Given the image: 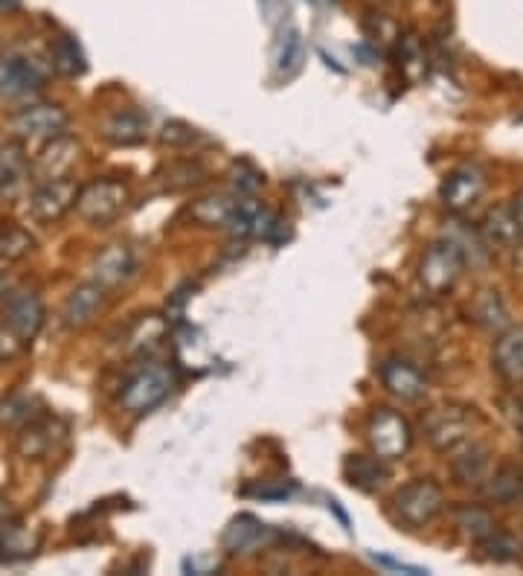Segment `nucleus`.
<instances>
[{"mask_svg": "<svg viewBox=\"0 0 523 576\" xmlns=\"http://www.w3.org/2000/svg\"><path fill=\"white\" fill-rule=\"evenodd\" d=\"M174 387V370L163 361H143L140 367L131 370L128 378L119 387V408L131 416H143L169 399Z\"/></svg>", "mask_w": 523, "mask_h": 576, "instance_id": "1", "label": "nucleus"}, {"mask_svg": "<svg viewBox=\"0 0 523 576\" xmlns=\"http://www.w3.org/2000/svg\"><path fill=\"white\" fill-rule=\"evenodd\" d=\"M474 428L477 414L466 405H439V408H430L428 414L421 416L425 440L436 451H445V455H453L462 446H468L474 437Z\"/></svg>", "mask_w": 523, "mask_h": 576, "instance_id": "2", "label": "nucleus"}, {"mask_svg": "<svg viewBox=\"0 0 523 576\" xmlns=\"http://www.w3.org/2000/svg\"><path fill=\"white\" fill-rule=\"evenodd\" d=\"M462 271H466V254L457 242H430L419 259V286L430 297H445L460 282Z\"/></svg>", "mask_w": 523, "mask_h": 576, "instance_id": "3", "label": "nucleus"}, {"mask_svg": "<svg viewBox=\"0 0 523 576\" xmlns=\"http://www.w3.org/2000/svg\"><path fill=\"white\" fill-rule=\"evenodd\" d=\"M445 510V495L439 483L428 478H416L393 495V519L407 530H419L434 524Z\"/></svg>", "mask_w": 523, "mask_h": 576, "instance_id": "4", "label": "nucleus"}, {"mask_svg": "<svg viewBox=\"0 0 523 576\" xmlns=\"http://www.w3.org/2000/svg\"><path fill=\"white\" fill-rule=\"evenodd\" d=\"M128 186L117 178H96L90 184L79 186V199H76V213L94 227H108L122 216L128 207Z\"/></svg>", "mask_w": 523, "mask_h": 576, "instance_id": "5", "label": "nucleus"}, {"mask_svg": "<svg viewBox=\"0 0 523 576\" xmlns=\"http://www.w3.org/2000/svg\"><path fill=\"white\" fill-rule=\"evenodd\" d=\"M366 442L384 463L402 460L413 446L410 423L393 408H375L366 419Z\"/></svg>", "mask_w": 523, "mask_h": 576, "instance_id": "6", "label": "nucleus"}, {"mask_svg": "<svg viewBox=\"0 0 523 576\" xmlns=\"http://www.w3.org/2000/svg\"><path fill=\"white\" fill-rule=\"evenodd\" d=\"M47 64L26 53H0V96L3 99H26V96L44 90L50 79Z\"/></svg>", "mask_w": 523, "mask_h": 576, "instance_id": "7", "label": "nucleus"}, {"mask_svg": "<svg viewBox=\"0 0 523 576\" xmlns=\"http://www.w3.org/2000/svg\"><path fill=\"white\" fill-rule=\"evenodd\" d=\"M67 111L62 105H50V103H39V105H26L21 111H15L9 117V131L15 135L18 143H47L53 137L67 135Z\"/></svg>", "mask_w": 523, "mask_h": 576, "instance_id": "8", "label": "nucleus"}, {"mask_svg": "<svg viewBox=\"0 0 523 576\" xmlns=\"http://www.w3.org/2000/svg\"><path fill=\"white\" fill-rule=\"evenodd\" d=\"M44 300L39 297L35 288H9V295L0 300V320L3 327L12 329L24 344H30L32 338L39 335L44 327Z\"/></svg>", "mask_w": 523, "mask_h": 576, "instance_id": "9", "label": "nucleus"}, {"mask_svg": "<svg viewBox=\"0 0 523 576\" xmlns=\"http://www.w3.org/2000/svg\"><path fill=\"white\" fill-rule=\"evenodd\" d=\"M79 199V184L73 178H56V181H44L35 184L30 195V216L39 224H56L62 222L71 210H76Z\"/></svg>", "mask_w": 523, "mask_h": 576, "instance_id": "10", "label": "nucleus"}, {"mask_svg": "<svg viewBox=\"0 0 523 576\" xmlns=\"http://www.w3.org/2000/svg\"><path fill=\"white\" fill-rule=\"evenodd\" d=\"M485 192V172L477 163H462V167L451 169L445 175L442 186H439V201L442 207L453 216H462L474 207L477 201L483 199Z\"/></svg>", "mask_w": 523, "mask_h": 576, "instance_id": "11", "label": "nucleus"}, {"mask_svg": "<svg viewBox=\"0 0 523 576\" xmlns=\"http://www.w3.org/2000/svg\"><path fill=\"white\" fill-rule=\"evenodd\" d=\"M79 158V143L71 135H58L41 146L39 158L32 160V181L44 184V181H56V178L71 175L73 163Z\"/></svg>", "mask_w": 523, "mask_h": 576, "instance_id": "12", "label": "nucleus"}, {"mask_svg": "<svg viewBox=\"0 0 523 576\" xmlns=\"http://www.w3.org/2000/svg\"><path fill=\"white\" fill-rule=\"evenodd\" d=\"M32 160L24 154L21 143H7L0 149V199L15 201L30 190Z\"/></svg>", "mask_w": 523, "mask_h": 576, "instance_id": "13", "label": "nucleus"}, {"mask_svg": "<svg viewBox=\"0 0 523 576\" xmlns=\"http://www.w3.org/2000/svg\"><path fill=\"white\" fill-rule=\"evenodd\" d=\"M135 274V254L128 245H108L90 263V280L105 291H114Z\"/></svg>", "mask_w": 523, "mask_h": 576, "instance_id": "14", "label": "nucleus"}, {"mask_svg": "<svg viewBox=\"0 0 523 576\" xmlns=\"http://www.w3.org/2000/svg\"><path fill=\"white\" fill-rule=\"evenodd\" d=\"M378 376L384 391L393 393L402 402H419L425 391H428L421 370L405 359H387L378 367Z\"/></svg>", "mask_w": 523, "mask_h": 576, "instance_id": "15", "label": "nucleus"}, {"mask_svg": "<svg viewBox=\"0 0 523 576\" xmlns=\"http://www.w3.org/2000/svg\"><path fill=\"white\" fill-rule=\"evenodd\" d=\"M105 295H108V291L96 286L94 280L82 282V286L73 288L71 295H67V300H64V306H62L64 327H71V329L87 327V323H90L96 314L103 312Z\"/></svg>", "mask_w": 523, "mask_h": 576, "instance_id": "16", "label": "nucleus"}, {"mask_svg": "<svg viewBox=\"0 0 523 576\" xmlns=\"http://www.w3.org/2000/svg\"><path fill=\"white\" fill-rule=\"evenodd\" d=\"M483 236L492 248L515 250L523 245V224L517 222L512 204H498L485 213Z\"/></svg>", "mask_w": 523, "mask_h": 576, "instance_id": "17", "label": "nucleus"}, {"mask_svg": "<svg viewBox=\"0 0 523 576\" xmlns=\"http://www.w3.org/2000/svg\"><path fill=\"white\" fill-rule=\"evenodd\" d=\"M494 370L506 378L509 384H523V323L521 327H509L500 332L492 350Z\"/></svg>", "mask_w": 523, "mask_h": 576, "instance_id": "18", "label": "nucleus"}, {"mask_svg": "<svg viewBox=\"0 0 523 576\" xmlns=\"http://www.w3.org/2000/svg\"><path fill=\"white\" fill-rule=\"evenodd\" d=\"M15 448L18 455L26 457V460H44L50 455V448L56 442V425L50 416H32L24 428H18Z\"/></svg>", "mask_w": 523, "mask_h": 576, "instance_id": "19", "label": "nucleus"}, {"mask_svg": "<svg viewBox=\"0 0 523 576\" xmlns=\"http://www.w3.org/2000/svg\"><path fill=\"white\" fill-rule=\"evenodd\" d=\"M35 551H39V533H32L24 521L12 515L0 521V562L30 559Z\"/></svg>", "mask_w": 523, "mask_h": 576, "instance_id": "20", "label": "nucleus"}, {"mask_svg": "<svg viewBox=\"0 0 523 576\" xmlns=\"http://www.w3.org/2000/svg\"><path fill=\"white\" fill-rule=\"evenodd\" d=\"M149 135V120L140 111L122 108L103 122V137L114 146H137Z\"/></svg>", "mask_w": 523, "mask_h": 576, "instance_id": "21", "label": "nucleus"}, {"mask_svg": "<svg viewBox=\"0 0 523 576\" xmlns=\"http://www.w3.org/2000/svg\"><path fill=\"white\" fill-rule=\"evenodd\" d=\"M50 67L67 76V79L82 76L87 71V58L82 53L79 41L73 39V35H56V39L50 41Z\"/></svg>", "mask_w": 523, "mask_h": 576, "instance_id": "22", "label": "nucleus"}, {"mask_svg": "<svg viewBox=\"0 0 523 576\" xmlns=\"http://www.w3.org/2000/svg\"><path fill=\"white\" fill-rule=\"evenodd\" d=\"M471 318H474L477 327L489 329V332H500V329L509 327V309L503 303V297L498 291H480L471 303Z\"/></svg>", "mask_w": 523, "mask_h": 576, "instance_id": "23", "label": "nucleus"}, {"mask_svg": "<svg viewBox=\"0 0 523 576\" xmlns=\"http://www.w3.org/2000/svg\"><path fill=\"white\" fill-rule=\"evenodd\" d=\"M453 474L462 480V483H477L489 474V448L477 446V442H468L460 451H453Z\"/></svg>", "mask_w": 523, "mask_h": 576, "instance_id": "24", "label": "nucleus"}, {"mask_svg": "<svg viewBox=\"0 0 523 576\" xmlns=\"http://www.w3.org/2000/svg\"><path fill=\"white\" fill-rule=\"evenodd\" d=\"M384 460H378V457H349L346 466H343V472H346V480L352 483V487L364 489V492H373V489H378L381 483H384V478H387V469H384Z\"/></svg>", "mask_w": 523, "mask_h": 576, "instance_id": "25", "label": "nucleus"}, {"mask_svg": "<svg viewBox=\"0 0 523 576\" xmlns=\"http://www.w3.org/2000/svg\"><path fill=\"white\" fill-rule=\"evenodd\" d=\"M35 250L32 233L18 224H0V265L21 263Z\"/></svg>", "mask_w": 523, "mask_h": 576, "instance_id": "26", "label": "nucleus"}, {"mask_svg": "<svg viewBox=\"0 0 523 576\" xmlns=\"http://www.w3.org/2000/svg\"><path fill=\"white\" fill-rule=\"evenodd\" d=\"M453 521H457V527H460L462 536H468L471 542L483 544L485 538L492 536L494 530H498V524H494V519L489 515L485 510H480V506H460V510L453 512Z\"/></svg>", "mask_w": 523, "mask_h": 576, "instance_id": "27", "label": "nucleus"}, {"mask_svg": "<svg viewBox=\"0 0 523 576\" xmlns=\"http://www.w3.org/2000/svg\"><path fill=\"white\" fill-rule=\"evenodd\" d=\"M35 399L26 396V393H12L7 399L0 402V425L3 428H24L30 423L32 416H39L32 410Z\"/></svg>", "mask_w": 523, "mask_h": 576, "instance_id": "28", "label": "nucleus"}, {"mask_svg": "<svg viewBox=\"0 0 523 576\" xmlns=\"http://www.w3.org/2000/svg\"><path fill=\"white\" fill-rule=\"evenodd\" d=\"M262 533H265V530H262V524H256V521H254V527H245V519H238L236 524H233V527L227 530V536H224V544H227V547H231L233 553L247 551V547H250V544H254L256 538L262 536Z\"/></svg>", "mask_w": 523, "mask_h": 576, "instance_id": "29", "label": "nucleus"}, {"mask_svg": "<svg viewBox=\"0 0 523 576\" xmlns=\"http://www.w3.org/2000/svg\"><path fill=\"white\" fill-rule=\"evenodd\" d=\"M480 547H483V551H489V553H485V556H492V559H498V562L515 559V556H517V544L512 542V538H509V536H503L500 530H494L492 536L485 538V542L480 544Z\"/></svg>", "mask_w": 523, "mask_h": 576, "instance_id": "30", "label": "nucleus"}, {"mask_svg": "<svg viewBox=\"0 0 523 576\" xmlns=\"http://www.w3.org/2000/svg\"><path fill=\"white\" fill-rule=\"evenodd\" d=\"M21 346H24V341H21L12 329L0 327V364L15 359L18 352H21Z\"/></svg>", "mask_w": 523, "mask_h": 576, "instance_id": "31", "label": "nucleus"}, {"mask_svg": "<svg viewBox=\"0 0 523 576\" xmlns=\"http://www.w3.org/2000/svg\"><path fill=\"white\" fill-rule=\"evenodd\" d=\"M192 140H195V128L183 122H167L163 128V143H192Z\"/></svg>", "mask_w": 523, "mask_h": 576, "instance_id": "32", "label": "nucleus"}, {"mask_svg": "<svg viewBox=\"0 0 523 576\" xmlns=\"http://www.w3.org/2000/svg\"><path fill=\"white\" fill-rule=\"evenodd\" d=\"M21 7V0H0V15H9V12H15Z\"/></svg>", "mask_w": 523, "mask_h": 576, "instance_id": "33", "label": "nucleus"}, {"mask_svg": "<svg viewBox=\"0 0 523 576\" xmlns=\"http://www.w3.org/2000/svg\"><path fill=\"white\" fill-rule=\"evenodd\" d=\"M512 210H515V216H517V222L523 224V190L517 192L515 199H512Z\"/></svg>", "mask_w": 523, "mask_h": 576, "instance_id": "34", "label": "nucleus"}, {"mask_svg": "<svg viewBox=\"0 0 523 576\" xmlns=\"http://www.w3.org/2000/svg\"><path fill=\"white\" fill-rule=\"evenodd\" d=\"M9 288H12V280H9L7 271H0V300L9 295Z\"/></svg>", "mask_w": 523, "mask_h": 576, "instance_id": "35", "label": "nucleus"}, {"mask_svg": "<svg viewBox=\"0 0 523 576\" xmlns=\"http://www.w3.org/2000/svg\"><path fill=\"white\" fill-rule=\"evenodd\" d=\"M9 519V512L7 510H0V521H7Z\"/></svg>", "mask_w": 523, "mask_h": 576, "instance_id": "36", "label": "nucleus"}]
</instances>
